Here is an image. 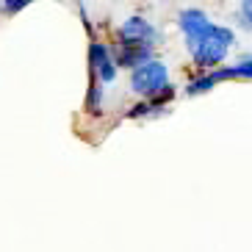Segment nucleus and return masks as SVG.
<instances>
[{
	"label": "nucleus",
	"instance_id": "f257e3e1",
	"mask_svg": "<svg viewBox=\"0 0 252 252\" xmlns=\"http://www.w3.org/2000/svg\"><path fill=\"white\" fill-rule=\"evenodd\" d=\"M233 45H236V33H233V28L214 23L200 42H194V45L189 47V53H191V61L200 69H211V72H214V69L224 67V61H227L230 47Z\"/></svg>",
	"mask_w": 252,
	"mask_h": 252
},
{
	"label": "nucleus",
	"instance_id": "f03ea898",
	"mask_svg": "<svg viewBox=\"0 0 252 252\" xmlns=\"http://www.w3.org/2000/svg\"><path fill=\"white\" fill-rule=\"evenodd\" d=\"M224 81H252V53L241 56L236 64H224V67L214 69V72H205V75H200V78H191L189 86H186V94L189 97L205 94V92H211L214 86H219V83H224Z\"/></svg>",
	"mask_w": 252,
	"mask_h": 252
},
{
	"label": "nucleus",
	"instance_id": "7ed1b4c3",
	"mask_svg": "<svg viewBox=\"0 0 252 252\" xmlns=\"http://www.w3.org/2000/svg\"><path fill=\"white\" fill-rule=\"evenodd\" d=\"M130 89L136 92L139 97L144 100H153V97H161L163 92L172 89V81H169V67L163 61H150L144 67L133 69L130 72Z\"/></svg>",
	"mask_w": 252,
	"mask_h": 252
},
{
	"label": "nucleus",
	"instance_id": "20e7f679",
	"mask_svg": "<svg viewBox=\"0 0 252 252\" xmlns=\"http://www.w3.org/2000/svg\"><path fill=\"white\" fill-rule=\"evenodd\" d=\"M158 42H161V31L156 28L153 20H147L141 14L127 17L125 23H119L117 28V45L122 47H153L156 50Z\"/></svg>",
	"mask_w": 252,
	"mask_h": 252
},
{
	"label": "nucleus",
	"instance_id": "39448f33",
	"mask_svg": "<svg viewBox=\"0 0 252 252\" xmlns=\"http://www.w3.org/2000/svg\"><path fill=\"white\" fill-rule=\"evenodd\" d=\"M89 69H92V78H94L100 86H108V83L117 81L119 67H117V61H114L111 45H105V42H92L89 45Z\"/></svg>",
	"mask_w": 252,
	"mask_h": 252
},
{
	"label": "nucleus",
	"instance_id": "423d86ee",
	"mask_svg": "<svg viewBox=\"0 0 252 252\" xmlns=\"http://www.w3.org/2000/svg\"><path fill=\"white\" fill-rule=\"evenodd\" d=\"M214 25V20L202 11V8H183L178 14V31L183 33L186 47H191L194 42H200L208 33V28Z\"/></svg>",
	"mask_w": 252,
	"mask_h": 252
},
{
	"label": "nucleus",
	"instance_id": "0eeeda50",
	"mask_svg": "<svg viewBox=\"0 0 252 252\" xmlns=\"http://www.w3.org/2000/svg\"><path fill=\"white\" fill-rule=\"evenodd\" d=\"M114 50V61H117L119 69H139L150 61H156V53L153 47H122V45H111Z\"/></svg>",
	"mask_w": 252,
	"mask_h": 252
},
{
	"label": "nucleus",
	"instance_id": "6e6552de",
	"mask_svg": "<svg viewBox=\"0 0 252 252\" xmlns=\"http://www.w3.org/2000/svg\"><path fill=\"white\" fill-rule=\"evenodd\" d=\"M105 86H100V83L92 78L89 81V92H86V111L89 114H103L105 108Z\"/></svg>",
	"mask_w": 252,
	"mask_h": 252
},
{
	"label": "nucleus",
	"instance_id": "1a4fd4ad",
	"mask_svg": "<svg viewBox=\"0 0 252 252\" xmlns=\"http://www.w3.org/2000/svg\"><path fill=\"white\" fill-rule=\"evenodd\" d=\"M236 23H238V28L252 31V0H244V3H238Z\"/></svg>",
	"mask_w": 252,
	"mask_h": 252
},
{
	"label": "nucleus",
	"instance_id": "9d476101",
	"mask_svg": "<svg viewBox=\"0 0 252 252\" xmlns=\"http://www.w3.org/2000/svg\"><path fill=\"white\" fill-rule=\"evenodd\" d=\"M23 8H28V0H3L0 3V11L3 14H20Z\"/></svg>",
	"mask_w": 252,
	"mask_h": 252
}]
</instances>
